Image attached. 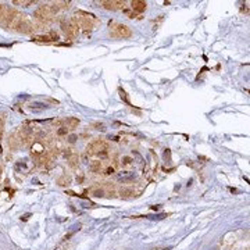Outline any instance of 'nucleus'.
Returning a JSON list of instances; mask_svg holds the SVG:
<instances>
[{"label": "nucleus", "mask_w": 250, "mask_h": 250, "mask_svg": "<svg viewBox=\"0 0 250 250\" xmlns=\"http://www.w3.org/2000/svg\"><path fill=\"white\" fill-rule=\"evenodd\" d=\"M93 195L97 196V197H101L103 195H104V192L101 191V189H95V191H93Z\"/></svg>", "instance_id": "nucleus-20"}, {"label": "nucleus", "mask_w": 250, "mask_h": 250, "mask_svg": "<svg viewBox=\"0 0 250 250\" xmlns=\"http://www.w3.org/2000/svg\"><path fill=\"white\" fill-rule=\"evenodd\" d=\"M100 4L106 10H120V8H124V1H121V0H103V1H100Z\"/></svg>", "instance_id": "nucleus-4"}, {"label": "nucleus", "mask_w": 250, "mask_h": 250, "mask_svg": "<svg viewBox=\"0 0 250 250\" xmlns=\"http://www.w3.org/2000/svg\"><path fill=\"white\" fill-rule=\"evenodd\" d=\"M115 172V168L114 167H108L106 170V175H111V174H114Z\"/></svg>", "instance_id": "nucleus-23"}, {"label": "nucleus", "mask_w": 250, "mask_h": 250, "mask_svg": "<svg viewBox=\"0 0 250 250\" xmlns=\"http://www.w3.org/2000/svg\"><path fill=\"white\" fill-rule=\"evenodd\" d=\"M53 11L50 8V6H40L36 11H35V18H38L39 21H49L53 17Z\"/></svg>", "instance_id": "nucleus-2"}, {"label": "nucleus", "mask_w": 250, "mask_h": 250, "mask_svg": "<svg viewBox=\"0 0 250 250\" xmlns=\"http://www.w3.org/2000/svg\"><path fill=\"white\" fill-rule=\"evenodd\" d=\"M45 107H46V104H43V103H32L31 106H29V108L33 110V111H40Z\"/></svg>", "instance_id": "nucleus-10"}, {"label": "nucleus", "mask_w": 250, "mask_h": 250, "mask_svg": "<svg viewBox=\"0 0 250 250\" xmlns=\"http://www.w3.org/2000/svg\"><path fill=\"white\" fill-rule=\"evenodd\" d=\"M146 1H142V0H132L131 1V8H132L135 13H142V11L146 10Z\"/></svg>", "instance_id": "nucleus-7"}, {"label": "nucleus", "mask_w": 250, "mask_h": 250, "mask_svg": "<svg viewBox=\"0 0 250 250\" xmlns=\"http://www.w3.org/2000/svg\"><path fill=\"white\" fill-rule=\"evenodd\" d=\"M93 127H96V129H101V131H104V129H106V128H104V124H101V123L93 124Z\"/></svg>", "instance_id": "nucleus-21"}, {"label": "nucleus", "mask_w": 250, "mask_h": 250, "mask_svg": "<svg viewBox=\"0 0 250 250\" xmlns=\"http://www.w3.org/2000/svg\"><path fill=\"white\" fill-rule=\"evenodd\" d=\"M32 29H33V27L31 25V22H29L27 18H25V16H24V18L20 21V24H18V25H17V28H16V31L22 32V33H31Z\"/></svg>", "instance_id": "nucleus-6"}, {"label": "nucleus", "mask_w": 250, "mask_h": 250, "mask_svg": "<svg viewBox=\"0 0 250 250\" xmlns=\"http://www.w3.org/2000/svg\"><path fill=\"white\" fill-rule=\"evenodd\" d=\"M54 3L59 7V10L60 8H68V6H69V1H54Z\"/></svg>", "instance_id": "nucleus-16"}, {"label": "nucleus", "mask_w": 250, "mask_h": 250, "mask_svg": "<svg viewBox=\"0 0 250 250\" xmlns=\"http://www.w3.org/2000/svg\"><path fill=\"white\" fill-rule=\"evenodd\" d=\"M104 149H107L106 142H103V140H95V142H92L86 147V153L88 154H97L100 150H104Z\"/></svg>", "instance_id": "nucleus-3"}, {"label": "nucleus", "mask_w": 250, "mask_h": 250, "mask_svg": "<svg viewBox=\"0 0 250 250\" xmlns=\"http://www.w3.org/2000/svg\"><path fill=\"white\" fill-rule=\"evenodd\" d=\"M111 36L114 38H131L132 36V31L131 28L124 25V24H117V22H113V28H111Z\"/></svg>", "instance_id": "nucleus-1"}, {"label": "nucleus", "mask_w": 250, "mask_h": 250, "mask_svg": "<svg viewBox=\"0 0 250 250\" xmlns=\"http://www.w3.org/2000/svg\"><path fill=\"white\" fill-rule=\"evenodd\" d=\"M100 168H101V161H93L91 164V170H92V172H99L100 171Z\"/></svg>", "instance_id": "nucleus-11"}, {"label": "nucleus", "mask_w": 250, "mask_h": 250, "mask_svg": "<svg viewBox=\"0 0 250 250\" xmlns=\"http://www.w3.org/2000/svg\"><path fill=\"white\" fill-rule=\"evenodd\" d=\"M6 114L4 113H1L0 114V138L3 136V132H4V121H6Z\"/></svg>", "instance_id": "nucleus-12"}, {"label": "nucleus", "mask_w": 250, "mask_h": 250, "mask_svg": "<svg viewBox=\"0 0 250 250\" xmlns=\"http://www.w3.org/2000/svg\"><path fill=\"white\" fill-rule=\"evenodd\" d=\"M57 133H59V135H67V133H68V128L61 127L59 131H57Z\"/></svg>", "instance_id": "nucleus-19"}, {"label": "nucleus", "mask_w": 250, "mask_h": 250, "mask_svg": "<svg viewBox=\"0 0 250 250\" xmlns=\"http://www.w3.org/2000/svg\"><path fill=\"white\" fill-rule=\"evenodd\" d=\"M35 1H32V0H16L14 1V4H21V6H24V7H28V6H31V4H33Z\"/></svg>", "instance_id": "nucleus-14"}, {"label": "nucleus", "mask_w": 250, "mask_h": 250, "mask_svg": "<svg viewBox=\"0 0 250 250\" xmlns=\"http://www.w3.org/2000/svg\"><path fill=\"white\" fill-rule=\"evenodd\" d=\"M64 124H65V128H68V129H75V128L79 125V120L78 118H67L65 121H64Z\"/></svg>", "instance_id": "nucleus-8"}, {"label": "nucleus", "mask_w": 250, "mask_h": 250, "mask_svg": "<svg viewBox=\"0 0 250 250\" xmlns=\"http://www.w3.org/2000/svg\"><path fill=\"white\" fill-rule=\"evenodd\" d=\"M123 196H125V197H129V196H132L135 192L132 191V189H128V188H124V189H121V192H120Z\"/></svg>", "instance_id": "nucleus-15"}, {"label": "nucleus", "mask_w": 250, "mask_h": 250, "mask_svg": "<svg viewBox=\"0 0 250 250\" xmlns=\"http://www.w3.org/2000/svg\"><path fill=\"white\" fill-rule=\"evenodd\" d=\"M133 178H135V174L131 172V171H124V172L120 174V179H121V181H131V179H133Z\"/></svg>", "instance_id": "nucleus-9"}, {"label": "nucleus", "mask_w": 250, "mask_h": 250, "mask_svg": "<svg viewBox=\"0 0 250 250\" xmlns=\"http://www.w3.org/2000/svg\"><path fill=\"white\" fill-rule=\"evenodd\" d=\"M4 6L3 4H0V20H1V17H3V14H4Z\"/></svg>", "instance_id": "nucleus-24"}, {"label": "nucleus", "mask_w": 250, "mask_h": 250, "mask_svg": "<svg viewBox=\"0 0 250 250\" xmlns=\"http://www.w3.org/2000/svg\"><path fill=\"white\" fill-rule=\"evenodd\" d=\"M78 161H79L78 154H71L69 156V165H71V167H75V165L78 164Z\"/></svg>", "instance_id": "nucleus-13"}, {"label": "nucleus", "mask_w": 250, "mask_h": 250, "mask_svg": "<svg viewBox=\"0 0 250 250\" xmlns=\"http://www.w3.org/2000/svg\"><path fill=\"white\" fill-rule=\"evenodd\" d=\"M59 39V33L57 32H49V33H45V35H36V36H33V40H36V42H56Z\"/></svg>", "instance_id": "nucleus-5"}, {"label": "nucleus", "mask_w": 250, "mask_h": 250, "mask_svg": "<svg viewBox=\"0 0 250 250\" xmlns=\"http://www.w3.org/2000/svg\"><path fill=\"white\" fill-rule=\"evenodd\" d=\"M97 156H99L100 159H106L107 156H108V152H107V149H104V150H100V152L97 153Z\"/></svg>", "instance_id": "nucleus-18"}, {"label": "nucleus", "mask_w": 250, "mask_h": 250, "mask_svg": "<svg viewBox=\"0 0 250 250\" xmlns=\"http://www.w3.org/2000/svg\"><path fill=\"white\" fill-rule=\"evenodd\" d=\"M76 139H78V136H76V135H69V136H68V142H69V143H75V142H76Z\"/></svg>", "instance_id": "nucleus-22"}, {"label": "nucleus", "mask_w": 250, "mask_h": 250, "mask_svg": "<svg viewBox=\"0 0 250 250\" xmlns=\"http://www.w3.org/2000/svg\"><path fill=\"white\" fill-rule=\"evenodd\" d=\"M133 160L131 159V157H128V156H125V157H123V160H121V164L123 165H129L131 163H132Z\"/></svg>", "instance_id": "nucleus-17"}]
</instances>
